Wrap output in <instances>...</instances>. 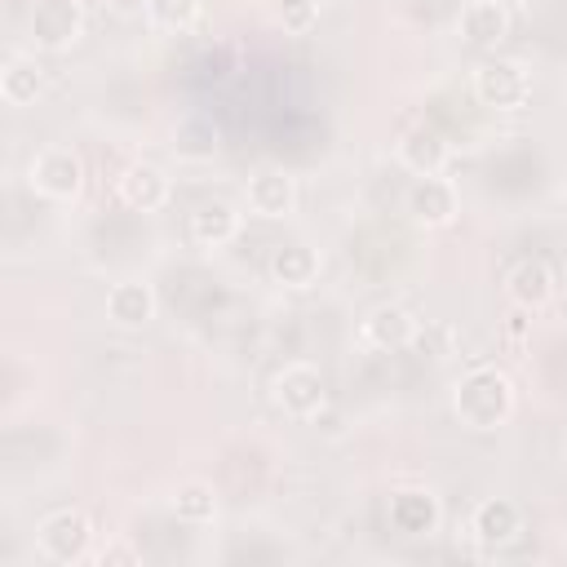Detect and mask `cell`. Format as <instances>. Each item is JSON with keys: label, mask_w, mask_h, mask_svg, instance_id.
I'll use <instances>...</instances> for the list:
<instances>
[{"label": "cell", "mask_w": 567, "mask_h": 567, "mask_svg": "<svg viewBox=\"0 0 567 567\" xmlns=\"http://www.w3.org/2000/svg\"><path fill=\"white\" fill-rule=\"evenodd\" d=\"M452 412L470 430H496L514 412V381L501 368L478 363V368H470V372L456 377V385H452Z\"/></svg>", "instance_id": "6da1fadb"}, {"label": "cell", "mask_w": 567, "mask_h": 567, "mask_svg": "<svg viewBox=\"0 0 567 567\" xmlns=\"http://www.w3.org/2000/svg\"><path fill=\"white\" fill-rule=\"evenodd\" d=\"M27 186H31L35 195H44V199L66 204V199H75L80 186H84V159H80L71 146L49 142V146H40V151L31 155V164H27Z\"/></svg>", "instance_id": "7a4b0ae2"}, {"label": "cell", "mask_w": 567, "mask_h": 567, "mask_svg": "<svg viewBox=\"0 0 567 567\" xmlns=\"http://www.w3.org/2000/svg\"><path fill=\"white\" fill-rule=\"evenodd\" d=\"M84 35V9L80 0H31L27 13V40L40 53H62Z\"/></svg>", "instance_id": "3957f363"}, {"label": "cell", "mask_w": 567, "mask_h": 567, "mask_svg": "<svg viewBox=\"0 0 567 567\" xmlns=\"http://www.w3.org/2000/svg\"><path fill=\"white\" fill-rule=\"evenodd\" d=\"M270 399H275V408H279L284 416H292V421H315V416L323 412L328 390H323L319 368L297 359V363H284V368L270 377Z\"/></svg>", "instance_id": "277c9868"}, {"label": "cell", "mask_w": 567, "mask_h": 567, "mask_svg": "<svg viewBox=\"0 0 567 567\" xmlns=\"http://www.w3.org/2000/svg\"><path fill=\"white\" fill-rule=\"evenodd\" d=\"M89 545H93V523L80 514V509H53L40 518L35 527V549L40 558L58 563V567H71L80 558H89Z\"/></svg>", "instance_id": "5b68a950"}, {"label": "cell", "mask_w": 567, "mask_h": 567, "mask_svg": "<svg viewBox=\"0 0 567 567\" xmlns=\"http://www.w3.org/2000/svg\"><path fill=\"white\" fill-rule=\"evenodd\" d=\"M474 97L492 111H518L532 97V75L509 58H483L474 66Z\"/></svg>", "instance_id": "8992f818"}, {"label": "cell", "mask_w": 567, "mask_h": 567, "mask_svg": "<svg viewBox=\"0 0 567 567\" xmlns=\"http://www.w3.org/2000/svg\"><path fill=\"white\" fill-rule=\"evenodd\" d=\"M470 536H474L478 549H505L523 536V509L505 496L478 501L474 514H470Z\"/></svg>", "instance_id": "52a82bcc"}, {"label": "cell", "mask_w": 567, "mask_h": 567, "mask_svg": "<svg viewBox=\"0 0 567 567\" xmlns=\"http://www.w3.org/2000/svg\"><path fill=\"white\" fill-rule=\"evenodd\" d=\"M115 195H120L133 213H159V208L168 204V195H173V182L164 177V168H155V164H146V159H133V164L120 168Z\"/></svg>", "instance_id": "ba28073f"}, {"label": "cell", "mask_w": 567, "mask_h": 567, "mask_svg": "<svg viewBox=\"0 0 567 567\" xmlns=\"http://www.w3.org/2000/svg\"><path fill=\"white\" fill-rule=\"evenodd\" d=\"M244 204L252 217H288L297 208V182L284 168H257L244 182Z\"/></svg>", "instance_id": "9c48e42d"}, {"label": "cell", "mask_w": 567, "mask_h": 567, "mask_svg": "<svg viewBox=\"0 0 567 567\" xmlns=\"http://www.w3.org/2000/svg\"><path fill=\"white\" fill-rule=\"evenodd\" d=\"M456 208H461L456 186H452L443 173H434V177H412V186H408V213H412V221L439 230V226H447V221L456 217Z\"/></svg>", "instance_id": "30bf717a"}, {"label": "cell", "mask_w": 567, "mask_h": 567, "mask_svg": "<svg viewBox=\"0 0 567 567\" xmlns=\"http://www.w3.org/2000/svg\"><path fill=\"white\" fill-rule=\"evenodd\" d=\"M421 337V319L403 306H377L368 310V319L359 323V341L372 350H403Z\"/></svg>", "instance_id": "8fae6325"}, {"label": "cell", "mask_w": 567, "mask_h": 567, "mask_svg": "<svg viewBox=\"0 0 567 567\" xmlns=\"http://www.w3.org/2000/svg\"><path fill=\"white\" fill-rule=\"evenodd\" d=\"M505 292H509V301L518 306V310H545L549 301H554V292H558V279H554V270L540 261V257H523V261H514V270L505 275Z\"/></svg>", "instance_id": "7c38bea8"}, {"label": "cell", "mask_w": 567, "mask_h": 567, "mask_svg": "<svg viewBox=\"0 0 567 567\" xmlns=\"http://www.w3.org/2000/svg\"><path fill=\"white\" fill-rule=\"evenodd\" d=\"M394 159L412 173V177H434L447 168V142L430 128V124H416L408 128L399 142H394Z\"/></svg>", "instance_id": "4fadbf2b"}, {"label": "cell", "mask_w": 567, "mask_h": 567, "mask_svg": "<svg viewBox=\"0 0 567 567\" xmlns=\"http://www.w3.org/2000/svg\"><path fill=\"white\" fill-rule=\"evenodd\" d=\"M239 226H244V217H239V208L226 204V199H204V204H195V213L186 217V235H190V244H199V248H221V244H230V239L239 235Z\"/></svg>", "instance_id": "5bb4252c"}, {"label": "cell", "mask_w": 567, "mask_h": 567, "mask_svg": "<svg viewBox=\"0 0 567 567\" xmlns=\"http://www.w3.org/2000/svg\"><path fill=\"white\" fill-rule=\"evenodd\" d=\"M106 319L124 332H137L155 319V292L142 279H120L106 288Z\"/></svg>", "instance_id": "9a60e30c"}, {"label": "cell", "mask_w": 567, "mask_h": 567, "mask_svg": "<svg viewBox=\"0 0 567 567\" xmlns=\"http://www.w3.org/2000/svg\"><path fill=\"white\" fill-rule=\"evenodd\" d=\"M509 31V9L505 0H465L456 13V35L470 44H496Z\"/></svg>", "instance_id": "2e32d148"}, {"label": "cell", "mask_w": 567, "mask_h": 567, "mask_svg": "<svg viewBox=\"0 0 567 567\" xmlns=\"http://www.w3.org/2000/svg\"><path fill=\"white\" fill-rule=\"evenodd\" d=\"M40 89H44V66L35 62V53H9L0 66V97L9 106H27L35 102Z\"/></svg>", "instance_id": "e0dca14e"}, {"label": "cell", "mask_w": 567, "mask_h": 567, "mask_svg": "<svg viewBox=\"0 0 567 567\" xmlns=\"http://www.w3.org/2000/svg\"><path fill=\"white\" fill-rule=\"evenodd\" d=\"M319 252L310 248V244H301V239H292V244H279L275 252H270V275H275V284H284V288H310L315 279H319Z\"/></svg>", "instance_id": "ac0fdd59"}, {"label": "cell", "mask_w": 567, "mask_h": 567, "mask_svg": "<svg viewBox=\"0 0 567 567\" xmlns=\"http://www.w3.org/2000/svg\"><path fill=\"white\" fill-rule=\"evenodd\" d=\"M217 146H221V133H217V124L208 115H186L177 124V133H173L177 159H213Z\"/></svg>", "instance_id": "d6986e66"}, {"label": "cell", "mask_w": 567, "mask_h": 567, "mask_svg": "<svg viewBox=\"0 0 567 567\" xmlns=\"http://www.w3.org/2000/svg\"><path fill=\"white\" fill-rule=\"evenodd\" d=\"M390 518L399 523V532H430L439 523V505L430 492H399L390 501Z\"/></svg>", "instance_id": "ffe728a7"}, {"label": "cell", "mask_w": 567, "mask_h": 567, "mask_svg": "<svg viewBox=\"0 0 567 567\" xmlns=\"http://www.w3.org/2000/svg\"><path fill=\"white\" fill-rule=\"evenodd\" d=\"M142 13L155 31H186L199 22L204 0H142Z\"/></svg>", "instance_id": "44dd1931"}, {"label": "cell", "mask_w": 567, "mask_h": 567, "mask_svg": "<svg viewBox=\"0 0 567 567\" xmlns=\"http://www.w3.org/2000/svg\"><path fill=\"white\" fill-rule=\"evenodd\" d=\"M173 514L182 523H213L217 518V496L208 483H182L173 496Z\"/></svg>", "instance_id": "7402d4cb"}, {"label": "cell", "mask_w": 567, "mask_h": 567, "mask_svg": "<svg viewBox=\"0 0 567 567\" xmlns=\"http://www.w3.org/2000/svg\"><path fill=\"white\" fill-rule=\"evenodd\" d=\"M279 18H284L288 31L306 35V31L319 22V4H315V0H279Z\"/></svg>", "instance_id": "603a6c76"}, {"label": "cell", "mask_w": 567, "mask_h": 567, "mask_svg": "<svg viewBox=\"0 0 567 567\" xmlns=\"http://www.w3.org/2000/svg\"><path fill=\"white\" fill-rule=\"evenodd\" d=\"M106 558H124V563H133V549H124V545H115V549H106V554H102V563H106Z\"/></svg>", "instance_id": "cb8c5ba5"}]
</instances>
